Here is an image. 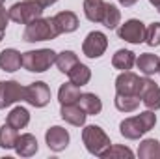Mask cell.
I'll list each match as a JSON object with an SVG mask.
<instances>
[{
  "instance_id": "5",
  "label": "cell",
  "mask_w": 160,
  "mask_h": 159,
  "mask_svg": "<svg viewBox=\"0 0 160 159\" xmlns=\"http://www.w3.org/2000/svg\"><path fill=\"white\" fill-rule=\"evenodd\" d=\"M43 9L45 8L41 6L39 2H36V0H22V2L13 4L8 9V13H9L11 21H15L19 25H28V23L39 19L43 15Z\"/></svg>"
},
{
  "instance_id": "25",
  "label": "cell",
  "mask_w": 160,
  "mask_h": 159,
  "mask_svg": "<svg viewBox=\"0 0 160 159\" xmlns=\"http://www.w3.org/2000/svg\"><path fill=\"white\" fill-rule=\"evenodd\" d=\"M140 96H121V94H116V109L121 111V112H134L138 107H140Z\"/></svg>"
},
{
  "instance_id": "17",
  "label": "cell",
  "mask_w": 160,
  "mask_h": 159,
  "mask_svg": "<svg viewBox=\"0 0 160 159\" xmlns=\"http://www.w3.org/2000/svg\"><path fill=\"white\" fill-rule=\"evenodd\" d=\"M136 66H138V69L143 73V75H155V73H158L160 69V58L157 54H151V52H143V54H140L138 58H136Z\"/></svg>"
},
{
  "instance_id": "28",
  "label": "cell",
  "mask_w": 160,
  "mask_h": 159,
  "mask_svg": "<svg viewBox=\"0 0 160 159\" xmlns=\"http://www.w3.org/2000/svg\"><path fill=\"white\" fill-rule=\"evenodd\" d=\"M17 139H19L17 129H13V127L8 125V123H4V125L0 127V148H4V150H11V148H15Z\"/></svg>"
},
{
  "instance_id": "2",
  "label": "cell",
  "mask_w": 160,
  "mask_h": 159,
  "mask_svg": "<svg viewBox=\"0 0 160 159\" xmlns=\"http://www.w3.org/2000/svg\"><path fill=\"white\" fill-rule=\"evenodd\" d=\"M56 36H60V32H58V28L54 25V19L39 17V19H36V21L26 25L22 40L28 41V43H36V41H50Z\"/></svg>"
},
{
  "instance_id": "6",
  "label": "cell",
  "mask_w": 160,
  "mask_h": 159,
  "mask_svg": "<svg viewBox=\"0 0 160 159\" xmlns=\"http://www.w3.org/2000/svg\"><path fill=\"white\" fill-rule=\"evenodd\" d=\"M118 36L132 45H140L145 41V25L138 19H128L118 28Z\"/></svg>"
},
{
  "instance_id": "14",
  "label": "cell",
  "mask_w": 160,
  "mask_h": 159,
  "mask_svg": "<svg viewBox=\"0 0 160 159\" xmlns=\"http://www.w3.org/2000/svg\"><path fill=\"white\" fill-rule=\"evenodd\" d=\"M52 19H54V25H56L60 34H69V32H75L78 28V17L73 11H60Z\"/></svg>"
},
{
  "instance_id": "7",
  "label": "cell",
  "mask_w": 160,
  "mask_h": 159,
  "mask_svg": "<svg viewBox=\"0 0 160 159\" xmlns=\"http://www.w3.org/2000/svg\"><path fill=\"white\" fill-rule=\"evenodd\" d=\"M24 101L30 103L32 107H45L50 101V88L45 82H32L28 86H24Z\"/></svg>"
},
{
  "instance_id": "29",
  "label": "cell",
  "mask_w": 160,
  "mask_h": 159,
  "mask_svg": "<svg viewBox=\"0 0 160 159\" xmlns=\"http://www.w3.org/2000/svg\"><path fill=\"white\" fill-rule=\"evenodd\" d=\"M102 159H118V157H134L132 150L127 148V146H121V144H110L102 154H101Z\"/></svg>"
},
{
  "instance_id": "10",
  "label": "cell",
  "mask_w": 160,
  "mask_h": 159,
  "mask_svg": "<svg viewBox=\"0 0 160 159\" xmlns=\"http://www.w3.org/2000/svg\"><path fill=\"white\" fill-rule=\"evenodd\" d=\"M142 77H138L132 71H123L116 79V94L121 96H140L142 90Z\"/></svg>"
},
{
  "instance_id": "34",
  "label": "cell",
  "mask_w": 160,
  "mask_h": 159,
  "mask_svg": "<svg viewBox=\"0 0 160 159\" xmlns=\"http://www.w3.org/2000/svg\"><path fill=\"white\" fill-rule=\"evenodd\" d=\"M149 2H151V4H153V6H155V8L160 11V0H149Z\"/></svg>"
},
{
  "instance_id": "12",
  "label": "cell",
  "mask_w": 160,
  "mask_h": 159,
  "mask_svg": "<svg viewBox=\"0 0 160 159\" xmlns=\"http://www.w3.org/2000/svg\"><path fill=\"white\" fill-rule=\"evenodd\" d=\"M45 142H47L48 150L62 152V150H65L69 146V133H67V129H63L60 125H52L45 133Z\"/></svg>"
},
{
  "instance_id": "30",
  "label": "cell",
  "mask_w": 160,
  "mask_h": 159,
  "mask_svg": "<svg viewBox=\"0 0 160 159\" xmlns=\"http://www.w3.org/2000/svg\"><path fill=\"white\" fill-rule=\"evenodd\" d=\"M145 43L149 47H158L160 45V23H151L145 28Z\"/></svg>"
},
{
  "instance_id": "24",
  "label": "cell",
  "mask_w": 160,
  "mask_h": 159,
  "mask_svg": "<svg viewBox=\"0 0 160 159\" xmlns=\"http://www.w3.org/2000/svg\"><path fill=\"white\" fill-rule=\"evenodd\" d=\"M56 66H58V69L62 71V73H69L77 64H78V56L73 52V51H62L60 54H56V62H54Z\"/></svg>"
},
{
  "instance_id": "35",
  "label": "cell",
  "mask_w": 160,
  "mask_h": 159,
  "mask_svg": "<svg viewBox=\"0 0 160 159\" xmlns=\"http://www.w3.org/2000/svg\"><path fill=\"white\" fill-rule=\"evenodd\" d=\"M4 2H6V0H0V4H4Z\"/></svg>"
},
{
  "instance_id": "8",
  "label": "cell",
  "mask_w": 160,
  "mask_h": 159,
  "mask_svg": "<svg viewBox=\"0 0 160 159\" xmlns=\"http://www.w3.org/2000/svg\"><path fill=\"white\" fill-rule=\"evenodd\" d=\"M24 99V86L17 80H0V109Z\"/></svg>"
},
{
  "instance_id": "3",
  "label": "cell",
  "mask_w": 160,
  "mask_h": 159,
  "mask_svg": "<svg viewBox=\"0 0 160 159\" xmlns=\"http://www.w3.org/2000/svg\"><path fill=\"white\" fill-rule=\"evenodd\" d=\"M82 142H84L86 150L91 156H97V157H101V154L112 144L110 137L99 125H86L84 131H82Z\"/></svg>"
},
{
  "instance_id": "1",
  "label": "cell",
  "mask_w": 160,
  "mask_h": 159,
  "mask_svg": "<svg viewBox=\"0 0 160 159\" xmlns=\"http://www.w3.org/2000/svg\"><path fill=\"white\" fill-rule=\"evenodd\" d=\"M155 123H157V114L153 111H145V112H140L138 116L123 120L119 123V133L128 140H136L143 137L147 131H151Z\"/></svg>"
},
{
  "instance_id": "23",
  "label": "cell",
  "mask_w": 160,
  "mask_h": 159,
  "mask_svg": "<svg viewBox=\"0 0 160 159\" xmlns=\"http://www.w3.org/2000/svg\"><path fill=\"white\" fill-rule=\"evenodd\" d=\"M140 159H160V142L157 139H145L138 146Z\"/></svg>"
},
{
  "instance_id": "15",
  "label": "cell",
  "mask_w": 160,
  "mask_h": 159,
  "mask_svg": "<svg viewBox=\"0 0 160 159\" xmlns=\"http://www.w3.org/2000/svg\"><path fill=\"white\" fill-rule=\"evenodd\" d=\"M39 150V144H38V139L32 135V133H24L17 139L15 142V152L21 156V157H32L36 156Z\"/></svg>"
},
{
  "instance_id": "4",
  "label": "cell",
  "mask_w": 160,
  "mask_h": 159,
  "mask_svg": "<svg viewBox=\"0 0 160 159\" xmlns=\"http://www.w3.org/2000/svg\"><path fill=\"white\" fill-rule=\"evenodd\" d=\"M56 62V52L52 49H38L22 54V68L32 73H43Z\"/></svg>"
},
{
  "instance_id": "32",
  "label": "cell",
  "mask_w": 160,
  "mask_h": 159,
  "mask_svg": "<svg viewBox=\"0 0 160 159\" xmlns=\"http://www.w3.org/2000/svg\"><path fill=\"white\" fill-rule=\"evenodd\" d=\"M36 2H39L43 8H47V6H52V4H56L58 0H36Z\"/></svg>"
},
{
  "instance_id": "19",
  "label": "cell",
  "mask_w": 160,
  "mask_h": 159,
  "mask_svg": "<svg viewBox=\"0 0 160 159\" xmlns=\"http://www.w3.org/2000/svg\"><path fill=\"white\" fill-rule=\"evenodd\" d=\"M80 99V86L73 82H65L60 86L58 90V101L60 105H71V103H78Z\"/></svg>"
},
{
  "instance_id": "21",
  "label": "cell",
  "mask_w": 160,
  "mask_h": 159,
  "mask_svg": "<svg viewBox=\"0 0 160 159\" xmlns=\"http://www.w3.org/2000/svg\"><path fill=\"white\" fill-rule=\"evenodd\" d=\"M6 123L11 125L13 129H24V127L30 123V112H28L24 107H15V109H11V112L8 114Z\"/></svg>"
},
{
  "instance_id": "16",
  "label": "cell",
  "mask_w": 160,
  "mask_h": 159,
  "mask_svg": "<svg viewBox=\"0 0 160 159\" xmlns=\"http://www.w3.org/2000/svg\"><path fill=\"white\" fill-rule=\"evenodd\" d=\"M60 114H62V118L65 120L67 123H71V125H84L86 123V112L80 109V105L77 103H71V105H62V111H60Z\"/></svg>"
},
{
  "instance_id": "26",
  "label": "cell",
  "mask_w": 160,
  "mask_h": 159,
  "mask_svg": "<svg viewBox=\"0 0 160 159\" xmlns=\"http://www.w3.org/2000/svg\"><path fill=\"white\" fill-rule=\"evenodd\" d=\"M69 80L73 82V84H77V86H84V84H88L89 79H91V69L86 66V64H77L69 73Z\"/></svg>"
},
{
  "instance_id": "33",
  "label": "cell",
  "mask_w": 160,
  "mask_h": 159,
  "mask_svg": "<svg viewBox=\"0 0 160 159\" xmlns=\"http://www.w3.org/2000/svg\"><path fill=\"white\" fill-rule=\"evenodd\" d=\"M118 2H119V4H123L125 8H130V6H134L138 0H118Z\"/></svg>"
},
{
  "instance_id": "22",
  "label": "cell",
  "mask_w": 160,
  "mask_h": 159,
  "mask_svg": "<svg viewBox=\"0 0 160 159\" xmlns=\"http://www.w3.org/2000/svg\"><path fill=\"white\" fill-rule=\"evenodd\" d=\"M104 6H106L104 0H84L86 19L91 21V23H101L102 13H104Z\"/></svg>"
},
{
  "instance_id": "11",
  "label": "cell",
  "mask_w": 160,
  "mask_h": 159,
  "mask_svg": "<svg viewBox=\"0 0 160 159\" xmlns=\"http://www.w3.org/2000/svg\"><path fill=\"white\" fill-rule=\"evenodd\" d=\"M140 99L149 111H158L160 109V86L151 79L142 80V90H140Z\"/></svg>"
},
{
  "instance_id": "31",
  "label": "cell",
  "mask_w": 160,
  "mask_h": 159,
  "mask_svg": "<svg viewBox=\"0 0 160 159\" xmlns=\"http://www.w3.org/2000/svg\"><path fill=\"white\" fill-rule=\"evenodd\" d=\"M8 21H9V13H8V11H6V8L0 4V41L4 40V32H6Z\"/></svg>"
},
{
  "instance_id": "36",
  "label": "cell",
  "mask_w": 160,
  "mask_h": 159,
  "mask_svg": "<svg viewBox=\"0 0 160 159\" xmlns=\"http://www.w3.org/2000/svg\"><path fill=\"white\" fill-rule=\"evenodd\" d=\"M158 73H160V69H158Z\"/></svg>"
},
{
  "instance_id": "18",
  "label": "cell",
  "mask_w": 160,
  "mask_h": 159,
  "mask_svg": "<svg viewBox=\"0 0 160 159\" xmlns=\"http://www.w3.org/2000/svg\"><path fill=\"white\" fill-rule=\"evenodd\" d=\"M78 105L88 116H95V114H99V112L102 111V101L99 99V96H95V94H91V92L80 94Z\"/></svg>"
},
{
  "instance_id": "13",
  "label": "cell",
  "mask_w": 160,
  "mask_h": 159,
  "mask_svg": "<svg viewBox=\"0 0 160 159\" xmlns=\"http://www.w3.org/2000/svg\"><path fill=\"white\" fill-rule=\"evenodd\" d=\"M22 66V54L17 49H4L0 52V69L8 73H15Z\"/></svg>"
},
{
  "instance_id": "9",
  "label": "cell",
  "mask_w": 160,
  "mask_h": 159,
  "mask_svg": "<svg viewBox=\"0 0 160 159\" xmlns=\"http://www.w3.org/2000/svg\"><path fill=\"white\" fill-rule=\"evenodd\" d=\"M108 47V40L102 32L95 30V32H89L86 36V40L82 43V52L88 56V58H101L104 54Z\"/></svg>"
},
{
  "instance_id": "20",
  "label": "cell",
  "mask_w": 160,
  "mask_h": 159,
  "mask_svg": "<svg viewBox=\"0 0 160 159\" xmlns=\"http://www.w3.org/2000/svg\"><path fill=\"white\" fill-rule=\"evenodd\" d=\"M134 64H136V56H134L132 51L119 49V51L112 56V66H114L116 69H121V71H130Z\"/></svg>"
},
{
  "instance_id": "27",
  "label": "cell",
  "mask_w": 160,
  "mask_h": 159,
  "mask_svg": "<svg viewBox=\"0 0 160 159\" xmlns=\"http://www.w3.org/2000/svg\"><path fill=\"white\" fill-rule=\"evenodd\" d=\"M101 23H102L106 28H110V30L118 28V25L121 23L119 8H118V6H114V4H106V6H104V13H102Z\"/></svg>"
}]
</instances>
